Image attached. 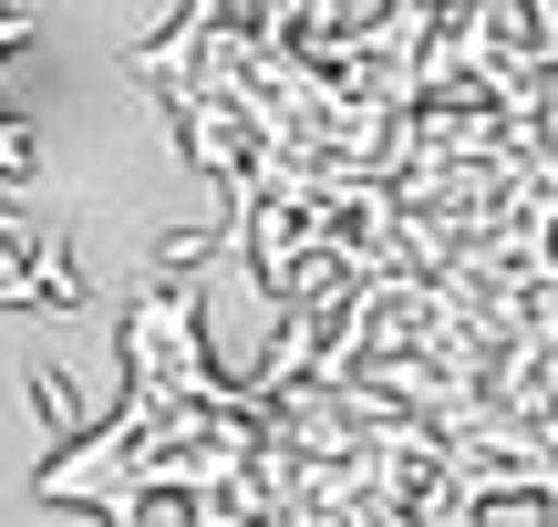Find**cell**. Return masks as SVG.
Returning a JSON list of instances; mask_svg holds the SVG:
<instances>
[]
</instances>
